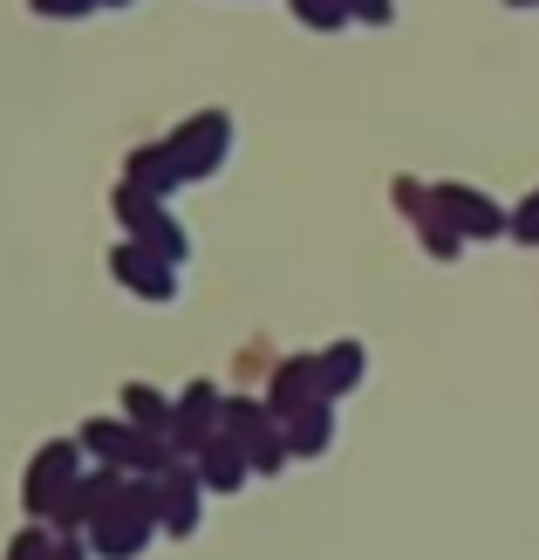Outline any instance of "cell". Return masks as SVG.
Returning <instances> with one entry per match:
<instances>
[{"instance_id": "1", "label": "cell", "mask_w": 539, "mask_h": 560, "mask_svg": "<svg viewBox=\"0 0 539 560\" xmlns=\"http://www.w3.org/2000/svg\"><path fill=\"white\" fill-rule=\"evenodd\" d=\"M75 444H82V452H90L96 465L124 471V479H164L172 465H185V458L172 452V438L137 431L130 417H90V424L75 431Z\"/></svg>"}, {"instance_id": "2", "label": "cell", "mask_w": 539, "mask_h": 560, "mask_svg": "<svg viewBox=\"0 0 539 560\" xmlns=\"http://www.w3.org/2000/svg\"><path fill=\"white\" fill-rule=\"evenodd\" d=\"M90 452H82L75 438H48L35 458H27V479H21V506H27V520H42V526H55V513L69 506V492L82 486V465Z\"/></svg>"}, {"instance_id": "3", "label": "cell", "mask_w": 539, "mask_h": 560, "mask_svg": "<svg viewBox=\"0 0 539 560\" xmlns=\"http://www.w3.org/2000/svg\"><path fill=\"white\" fill-rule=\"evenodd\" d=\"M225 438L246 452V465L260 471V479H273V471H288L294 465V444H288V424L267 410V404H253V397H225Z\"/></svg>"}, {"instance_id": "4", "label": "cell", "mask_w": 539, "mask_h": 560, "mask_svg": "<svg viewBox=\"0 0 539 560\" xmlns=\"http://www.w3.org/2000/svg\"><path fill=\"white\" fill-rule=\"evenodd\" d=\"M109 206H117V219H124V233L137 240V246H151V254H164V260H185L191 254V240H185V226H178V219H172V206H164V199H151V191L144 185H117V199H109Z\"/></svg>"}, {"instance_id": "5", "label": "cell", "mask_w": 539, "mask_h": 560, "mask_svg": "<svg viewBox=\"0 0 539 560\" xmlns=\"http://www.w3.org/2000/svg\"><path fill=\"white\" fill-rule=\"evenodd\" d=\"M164 144H172L185 185L191 178H212L219 164H225V151H233V117H225V109H198V117H185Z\"/></svg>"}, {"instance_id": "6", "label": "cell", "mask_w": 539, "mask_h": 560, "mask_svg": "<svg viewBox=\"0 0 539 560\" xmlns=\"http://www.w3.org/2000/svg\"><path fill=\"white\" fill-rule=\"evenodd\" d=\"M109 273H117L137 301H157V307L178 301V267L164 260V254H151V246H137V240H124L117 254H109Z\"/></svg>"}, {"instance_id": "7", "label": "cell", "mask_w": 539, "mask_h": 560, "mask_svg": "<svg viewBox=\"0 0 539 560\" xmlns=\"http://www.w3.org/2000/svg\"><path fill=\"white\" fill-rule=\"evenodd\" d=\"M431 206H437L465 240H499L505 226H513V212H505L499 199H485V191H471V185H437Z\"/></svg>"}, {"instance_id": "8", "label": "cell", "mask_w": 539, "mask_h": 560, "mask_svg": "<svg viewBox=\"0 0 539 560\" xmlns=\"http://www.w3.org/2000/svg\"><path fill=\"white\" fill-rule=\"evenodd\" d=\"M157 526L172 540H191L198 526H206V486H198V471L191 465H172L157 479Z\"/></svg>"}, {"instance_id": "9", "label": "cell", "mask_w": 539, "mask_h": 560, "mask_svg": "<svg viewBox=\"0 0 539 560\" xmlns=\"http://www.w3.org/2000/svg\"><path fill=\"white\" fill-rule=\"evenodd\" d=\"M225 431V389L219 383H191L185 397H178V424H172V452L178 458H191L206 438H219Z\"/></svg>"}, {"instance_id": "10", "label": "cell", "mask_w": 539, "mask_h": 560, "mask_svg": "<svg viewBox=\"0 0 539 560\" xmlns=\"http://www.w3.org/2000/svg\"><path fill=\"white\" fill-rule=\"evenodd\" d=\"M191 471H198V486H206V492H219V499H233V492H246V479H253V465H246V452H239V444L233 438H206V444H198V452L185 458Z\"/></svg>"}, {"instance_id": "11", "label": "cell", "mask_w": 539, "mask_h": 560, "mask_svg": "<svg viewBox=\"0 0 539 560\" xmlns=\"http://www.w3.org/2000/svg\"><path fill=\"white\" fill-rule=\"evenodd\" d=\"M321 397V370H315V355H288L273 370V389H267V410L288 424V417L301 410V404H315Z\"/></svg>"}, {"instance_id": "12", "label": "cell", "mask_w": 539, "mask_h": 560, "mask_svg": "<svg viewBox=\"0 0 539 560\" xmlns=\"http://www.w3.org/2000/svg\"><path fill=\"white\" fill-rule=\"evenodd\" d=\"M124 417L137 431H151V438H172V424H178V397H164L157 383H124Z\"/></svg>"}, {"instance_id": "13", "label": "cell", "mask_w": 539, "mask_h": 560, "mask_svg": "<svg viewBox=\"0 0 539 560\" xmlns=\"http://www.w3.org/2000/svg\"><path fill=\"white\" fill-rule=\"evenodd\" d=\"M315 370H321V397H328V404H342L349 389L368 376V349H362V342H335V349L315 355Z\"/></svg>"}, {"instance_id": "14", "label": "cell", "mask_w": 539, "mask_h": 560, "mask_svg": "<svg viewBox=\"0 0 539 560\" xmlns=\"http://www.w3.org/2000/svg\"><path fill=\"white\" fill-rule=\"evenodd\" d=\"M288 444H294V458H321L328 444H335V404L315 397V404H301L288 417Z\"/></svg>"}, {"instance_id": "15", "label": "cell", "mask_w": 539, "mask_h": 560, "mask_svg": "<svg viewBox=\"0 0 539 560\" xmlns=\"http://www.w3.org/2000/svg\"><path fill=\"white\" fill-rule=\"evenodd\" d=\"M130 185H144L151 199H172V191L185 185V172H178L172 144H144V151H130Z\"/></svg>"}, {"instance_id": "16", "label": "cell", "mask_w": 539, "mask_h": 560, "mask_svg": "<svg viewBox=\"0 0 539 560\" xmlns=\"http://www.w3.org/2000/svg\"><path fill=\"white\" fill-rule=\"evenodd\" d=\"M8 560H55V526H21V534L8 540Z\"/></svg>"}, {"instance_id": "17", "label": "cell", "mask_w": 539, "mask_h": 560, "mask_svg": "<svg viewBox=\"0 0 539 560\" xmlns=\"http://www.w3.org/2000/svg\"><path fill=\"white\" fill-rule=\"evenodd\" d=\"M307 27H342L349 21V0H294Z\"/></svg>"}, {"instance_id": "18", "label": "cell", "mask_w": 539, "mask_h": 560, "mask_svg": "<svg viewBox=\"0 0 539 560\" xmlns=\"http://www.w3.org/2000/svg\"><path fill=\"white\" fill-rule=\"evenodd\" d=\"M513 240H519V246H539V185H532V199L513 212Z\"/></svg>"}, {"instance_id": "19", "label": "cell", "mask_w": 539, "mask_h": 560, "mask_svg": "<svg viewBox=\"0 0 539 560\" xmlns=\"http://www.w3.org/2000/svg\"><path fill=\"white\" fill-rule=\"evenodd\" d=\"M96 8H103V0H35V14H48V21H82Z\"/></svg>"}, {"instance_id": "20", "label": "cell", "mask_w": 539, "mask_h": 560, "mask_svg": "<svg viewBox=\"0 0 539 560\" xmlns=\"http://www.w3.org/2000/svg\"><path fill=\"white\" fill-rule=\"evenodd\" d=\"M55 560H96L82 534H55Z\"/></svg>"}, {"instance_id": "21", "label": "cell", "mask_w": 539, "mask_h": 560, "mask_svg": "<svg viewBox=\"0 0 539 560\" xmlns=\"http://www.w3.org/2000/svg\"><path fill=\"white\" fill-rule=\"evenodd\" d=\"M103 8H130V0H103Z\"/></svg>"}, {"instance_id": "22", "label": "cell", "mask_w": 539, "mask_h": 560, "mask_svg": "<svg viewBox=\"0 0 539 560\" xmlns=\"http://www.w3.org/2000/svg\"><path fill=\"white\" fill-rule=\"evenodd\" d=\"M513 8H526V0H513Z\"/></svg>"}]
</instances>
